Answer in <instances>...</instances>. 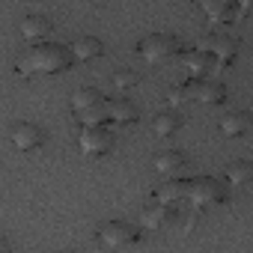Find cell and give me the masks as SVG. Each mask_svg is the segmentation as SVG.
I'll list each match as a JSON object with an SVG mask.
<instances>
[{
	"instance_id": "20",
	"label": "cell",
	"mask_w": 253,
	"mask_h": 253,
	"mask_svg": "<svg viewBox=\"0 0 253 253\" xmlns=\"http://www.w3.org/2000/svg\"><path fill=\"white\" fill-rule=\"evenodd\" d=\"M78 116H81V122H84V128H101V125L110 119V110H107V101H101V104H95V107L78 113Z\"/></svg>"
},
{
	"instance_id": "23",
	"label": "cell",
	"mask_w": 253,
	"mask_h": 253,
	"mask_svg": "<svg viewBox=\"0 0 253 253\" xmlns=\"http://www.w3.org/2000/svg\"><path fill=\"white\" fill-rule=\"evenodd\" d=\"M188 98H191V92H188V86H185V84H182V86H170V89H167V101H170L173 107L185 104Z\"/></svg>"
},
{
	"instance_id": "16",
	"label": "cell",
	"mask_w": 253,
	"mask_h": 253,
	"mask_svg": "<svg viewBox=\"0 0 253 253\" xmlns=\"http://www.w3.org/2000/svg\"><path fill=\"white\" fill-rule=\"evenodd\" d=\"M95 104H101V92H98L95 86H81V89L72 92V107H75L78 113H84V110H89V107H95Z\"/></svg>"
},
{
	"instance_id": "26",
	"label": "cell",
	"mask_w": 253,
	"mask_h": 253,
	"mask_svg": "<svg viewBox=\"0 0 253 253\" xmlns=\"http://www.w3.org/2000/svg\"><path fill=\"white\" fill-rule=\"evenodd\" d=\"M57 253H72V250H57Z\"/></svg>"
},
{
	"instance_id": "13",
	"label": "cell",
	"mask_w": 253,
	"mask_h": 253,
	"mask_svg": "<svg viewBox=\"0 0 253 253\" xmlns=\"http://www.w3.org/2000/svg\"><path fill=\"white\" fill-rule=\"evenodd\" d=\"M182 167H185V155L176 152V149H164V152L155 155V170H158L161 176H173V173H179Z\"/></svg>"
},
{
	"instance_id": "12",
	"label": "cell",
	"mask_w": 253,
	"mask_h": 253,
	"mask_svg": "<svg viewBox=\"0 0 253 253\" xmlns=\"http://www.w3.org/2000/svg\"><path fill=\"white\" fill-rule=\"evenodd\" d=\"M223 176H226V182H229L232 188L253 185V161H232Z\"/></svg>"
},
{
	"instance_id": "24",
	"label": "cell",
	"mask_w": 253,
	"mask_h": 253,
	"mask_svg": "<svg viewBox=\"0 0 253 253\" xmlns=\"http://www.w3.org/2000/svg\"><path fill=\"white\" fill-rule=\"evenodd\" d=\"M0 253H12V247H9V241H6V238L0 241Z\"/></svg>"
},
{
	"instance_id": "7",
	"label": "cell",
	"mask_w": 253,
	"mask_h": 253,
	"mask_svg": "<svg viewBox=\"0 0 253 253\" xmlns=\"http://www.w3.org/2000/svg\"><path fill=\"white\" fill-rule=\"evenodd\" d=\"M191 98L203 101V104H223L226 101V86L220 81H188L185 84Z\"/></svg>"
},
{
	"instance_id": "5",
	"label": "cell",
	"mask_w": 253,
	"mask_h": 253,
	"mask_svg": "<svg viewBox=\"0 0 253 253\" xmlns=\"http://www.w3.org/2000/svg\"><path fill=\"white\" fill-rule=\"evenodd\" d=\"M197 48L206 51V54L211 51L214 60H217L220 66H229L232 57L238 54V39H232V36H220V33H206V36H200Z\"/></svg>"
},
{
	"instance_id": "4",
	"label": "cell",
	"mask_w": 253,
	"mask_h": 253,
	"mask_svg": "<svg viewBox=\"0 0 253 253\" xmlns=\"http://www.w3.org/2000/svg\"><path fill=\"white\" fill-rule=\"evenodd\" d=\"M98 241L104 247H128L137 241V229L125 220H104L98 226Z\"/></svg>"
},
{
	"instance_id": "2",
	"label": "cell",
	"mask_w": 253,
	"mask_h": 253,
	"mask_svg": "<svg viewBox=\"0 0 253 253\" xmlns=\"http://www.w3.org/2000/svg\"><path fill=\"white\" fill-rule=\"evenodd\" d=\"M188 197H191L194 209L200 211V209H209V206H220V203L226 200V191H223V185H220L217 179H211V176H197V179L188 182Z\"/></svg>"
},
{
	"instance_id": "1",
	"label": "cell",
	"mask_w": 253,
	"mask_h": 253,
	"mask_svg": "<svg viewBox=\"0 0 253 253\" xmlns=\"http://www.w3.org/2000/svg\"><path fill=\"white\" fill-rule=\"evenodd\" d=\"M72 48L60 45V42H39V45H30L21 60H18V72L21 75H30V72H63L72 66Z\"/></svg>"
},
{
	"instance_id": "14",
	"label": "cell",
	"mask_w": 253,
	"mask_h": 253,
	"mask_svg": "<svg viewBox=\"0 0 253 253\" xmlns=\"http://www.w3.org/2000/svg\"><path fill=\"white\" fill-rule=\"evenodd\" d=\"M185 194H188V182H182V179H170V182H164V185L155 191V200H158L161 206H173V203H179Z\"/></svg>"
},
{
	"instance_id": "15",
	"label": "cell",
	"mask_w": 253,
	"mask_h": 253,
	"mask_svg": "<svg viewBox=\"0 0 253 253\" xmlns=\"http://www.w3.org/2000/svg\"><path fill=\"white\" fill-rule=\"evenodd\" d=\"M101 54V42L95 36H81L72 42V57L75 60H95Z\"/></svg>"
},
{
	"instance_id": "25",
	"label": "cell",
	"mask_w": 253,
	"mask_h": 253,
	"mask_svg": "<svg viewBox=\"0 0 253 253\" xmlns=\"http://www.w3.org/2000/svg\"><path fill=\"white\" fill-rule=\"evenodd\" d=\"M250 131H253V113H250Z\"/></svg>"
},
{
	"instance_id": "3",
	"label": "cell",
	"mask_w": 253,
	"mask_h": 253,
	"mask_svg": "<svg viewBox=\"0 0 253 253\" xmlns=\"http://www.w3.org/2000/svg\"><path fill=\"white\" fill-rule=\"evenodd\" d=\"M137 51L149 63H164V60H170V57L179 54V39L170 36V33H149V36L140 39Z\"/></svg>"
},
{
	"instance_id": "10",
	"label": "cell",
	"mask_w": 253,
	"mask_h": 253,
	"mask_svg": "<svg viewBox=\"0 0 253 253\" xmlns=\"http://www.w3.org/2000/svg\"><path fill=\"white\" fill-rule=\"evenodd\" d=\"M107 110H110V122H119V125H131V122L137 119V107H134V101L122 98V95L110 98V101H107Z\"/></svg>"
},
{
	"instance_id": "19",
	"label": "cell",
	"mask_w": 253,
	"mask_h": 253,
	"mask_svg": "<svg viewBox=\"0 0 253 253\" xmlns=\"http://www.w3.org/2000/svg\"><path fill=\"white\" fill-rule=\"evenodd\" d=\"M203 9H206V15H209L214 24H220V21H229V18L235 15L229 0H203Z\"/></svg>"
},
{
	"instance_id": "8",
	"label": "cell",
	"mask_w": 253,
	"mask_h": 253,
	"mask_svg": "<svg viewBox=\"0 0 253 253\" xmlns=\"http://www.w3.org/2000/svg\"><path fill=\"white\" fill-rule=\"evenodd\" d=\"M12 143L21 152H33V149H39L45 143V131L39 128V125H33V122H18L12 128Z\"/></svg>"
},
{
	"instance_id": "17",
	"label": "cell",
	"mask_w": 253,
	"mask_h": 253,
	"mask_svg": "<svg viewBox=\"0 0 253 253\" xmlns=\"http://www.w3.org/2000/svg\"><path fill=\"white\" fill-rule=\"evenodd\" d=\"M250 128V116L247 113H226L223 119H220V131L226 134V137H238V134H244Z\"/></svg>"
},
{
	"instance_id": "6",
	"label": "cell",
	"mask_w": 253,
	"mask_h": 253,
	"mask_svg": "<svg viewBox=\"0 0 253 253\" xmlns=\"http://www.w3.org/2000/svg\"><path fill=\"white\" fill-rule=\"evenodd\" d=\"M78 143H81V149L86 152V155H104V152H110V146H113V134L104 128H84L81 131V137H78Z\"/></svg>"
},
{
	"instance_id": "18",
	"label": "cell",
	"mask_w": 253,
	"mask_h": 253,
	"mask_svg": "<svg viewBox=\"0 0 253 253\" xmlns=\"http://www.w3.org/2000/svg\"><path fill=\"white\" fill-rule=\"evenodd\" d=\"M179 128H182L179 113H158V116L152 119V131H155L158 137H170V134H176Z\"/></svg>"
},
{
	"instance_id": "11",
	"label": "cell",
	"mask_w": 253,
	"mask_h": 253,
	"mask_svg": "<svg viewBox=\"0 0 253 253\" xmlns=\"http://www.w3.org/2000/svg\"><path fill=\"white\" fill-rule=\"evenodd\" d=\"M170 220H173V209H170V206H161V203L146 206L143 214H140L143 229H161V226H167Z\"/></svg>"
},
{
	"instance_id": "9",
	"label": "cell",
	"mask_w": 253,
	"mask_h": 253,
	"mask_svg": "<svg viewBox=\"0 0 253 253\" xmlns=\"http://www.w3.org/2000/svg\"><path fill=\"white\" fill-rule=\"evenodd\" d=\"M18 27H21V36L30 39V42H36V45H39V39H45L51 33V21L45 15H36V12L33 15H24Z\"/></svg>"
},
{
	"instance_id": "22",
	"label": "cell",
	"mask_w": 253,
	"mask_h": 253,
	"mask_svg": "<svg viewBox=\"0 0 253 253\" xmlns=\"http://www.w3.org/2000/svg\"><path fill=\"white\" fill-rule=\"evenodd\" d=\"M140 84V75L134 72V69H119L116 75H113V86L116 89H134Z\"/></svg>"
},
{
	"instance_id": "21",
	"label": "cell",
	"mask_w": 253,
	"mask_h": 253,
	"mask_svg": "<svg viewBox=\"0 0 253 253\" xmlns=\"http://www.w3.org/2000/svg\"><path fill=\"white\" fill-rule=\"evenodd\" d=\"M182 60H185V66H188V72H191V75H203V72H209V66H211V57H209L206 51H200V48L185 51V54H182Z\"/></svg>"
}]
</instances>
